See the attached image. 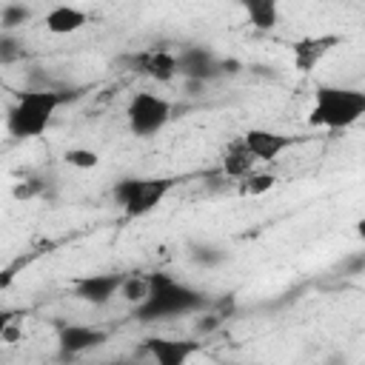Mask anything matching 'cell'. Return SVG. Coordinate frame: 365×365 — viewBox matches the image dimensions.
Returning a JSON list of instances; mask_svg holds the SVG:
<instances>
[{
    "instance_id": "ba28073f",
    "label": "cell",
    "mask_w": 365,
    "mask_h": 365,
    "mask_svg": "<svg viewBox=\"0 0 365 365\" xmlns=\"http://www.w3.org/2000/svg\"><path fill=\"white\" fill-rule=\"evenodd\" d=\"M128 71L145 74L157 83H171L177 77V54L168 48H148V51H134L120 60Z\"/></svg>"
},
{
    "instance_id": "3957f363",
    "label": "cell",
    "mask_w": 365,
    "mask_h": 365,
    "mask_svg": "<svg viewBox=\"0 0 365 365\" xmlns=\"http://www.w3.org/2000/svg\"><path fill=\"white\" fill-rule=\"evenodd\" d=\"M362 117H365V91L351 86H331V83L317 86L314 103L308 111V123L314 128L342 131L359 123Z\"/></svg>"
},
{
    "instance_id": "5bb4252c",
    "label": "cell",
    "mask_w": 365,
    "mask_h": 365,
    "mask_svg": "<svg viewBox=\"0 0 365 365\" xmlns=\"http://www.w3.org/2000/svg\"><path fill=\"white\" fill-rule=\"evenodd\" d=\"M237 3L257 31H274L279 26V3L282 0H237Z\"/></svg>"
},
{
    "instance_id": "8fae6325",
    "label": "cell",
    "mask_w": 365,
    "mask_h": 365,
    "mask_svg": "<svg viewBox=\"0 0 365 365\" xmlns=\"http://www.w3.org/2000/svg\"><path fill=\"white\" fill-rule=\"evenodd\" d=\"M240 140L248 145V151H251L257 160H265V163L282 157L288 148H294V145L302 143V137H297V134L271 131V128H248Z\"/></svg>"
},
{
    "instance_id": "7a4b0ae2",
    "label": "cell",
    "mask_w": 365,
    "mask_h": 365,
    "mask_svg": "<svg viewBox=\"0 0 365 365\" xmlns=\"http://www.w3.org/2000/svg\"><path fill=\"white\" fill-rule=\"evenodd\" d=\"M205 305H208V297L200 288L157 271V274H148V294L134 305V317L140 322H165L174 317L200 314Z\"/></svg>"
},
{
    "instance_id": "7402d4cb",
    "label": "cell",
    "mask_w": 365,
    "mask_h": 365,
    "mask_svg": "<svg viewBox=\"0 0 365 365\" xmlns=\"http://www.w3.org/2000/svg\"><path fill=\"white\" fill-rule=\"evenodd\" d=\"M43 191H46V182L37 180V177H26V180H20V182L11 185V197H14V200H23V202L40 197Z\"/></svg>"
},
{
    "instance_id": "277c9868",
    "label": "cell",
    "mask_w": 365,
    "mask_h": 365,
    "mask_svg": "<svg viewBox=\"0 0 365 365\" xmlns=\"http://www.w3.org/2000/svg\"><path fill=\"white\" fill-rule=\"evenodd\" d=\"M174 188L171 177H125L114 185V202L120 205L125 220H137L151 214Z\"/></svg>"
},
{
    "instance_id": "ac0fdd59",
    "label": "cell",
    "mask_w": 365,
    "mask_h": 365,
    "mask_svg": "<svg viewBox=\"0 0 365 365\" xmlns=\"http://www.w3.org/2000/svg\"><path fill=\"white\" fill-rule=\"evenodd\" d=\"M31 20V9L26 3H6L0 9V29L3 31H17Z\"/></svg>"
},
{
    "instance_id": "30bf717a",
    "label": "cell",
    "mask_w": 365,
    "mask_h": 365,
    "mask_svg": "<svg viewBox=\"0 0 365 365\" xmlns=\"http://www.w3.org/2000/svg\"><path fill=\"white\" fill-rule=\"evenodd\" d=\"M342 40H345L342 34H308V37H299V40L291 46L294 68L302 71V74H311Z\"/></svg>"
},
{
    "instance_id": "44dd1931",
    "label": "cell",
    "mask_w": 365,
    "mask_h": 365,
    "mask_svg": "<svg viewBox=\"0 0 365 365\" xmlns=\"http://www.w3.org/2000/svg\"><path fill=\"white\" fill-rule=\"evenodd\" d=\"M191 259L197 265L211 268V265H220L225 259V251L217 248V245H211V242H200V245H191Z\"/></svg>"
},
{
    "instance_id": "603a6c76",
    "label": "cell",
    "mask_w": 365,
    "mask_h": 365,
    "mask_svg": "<svg viewBox=\"0 0 365 365\" xmlns=\"http://www.w3.org/2000/svg\"><path fill=\"white\" fill-rule=\"evenodd\" d=\"M20 317H23V311H20V308H6V305H0V345H3V336H6L9 325H11V322H17Z\"/></svg>"
},
{
    "instance_id": "4fadbf2b",
    "label": "cell",
    "mask_w": 365,
    "mask_h": 365,
    "mask_svg": "<svg viewBox=\"0 0 365 365\" xmlns=\"http://www.w3.org/2000/svg\"><path fill=\"white\" fill-rule=\"evenodd\" d=\"M43 23H46V31H48V34L66 37V34L80 31V29L88 23V11H83V9H77V6H68V3H60V6H54V9L46 11Z\"/></svg>"
},
{
    "instance_id": "9c48e42d",
    "label": "cell",
    "mask_w": 365,
    "mask_h": 365,
    "mask_svg": "<svg viewBox=\"0 0 365 365\" xmlns=\"http://www.w3.org/2000/svg\"><path fill=\"white\" fill-rule=\"evenodd\" d=\"M125 274L120 271H106V274H86V277H77L71 282V294L88 305H108L117 294H120V285H123Z\"/></svg>"
},
{
    "instance_id": "cb8c5ba5",
    "label": "cell",
    "mask_w": 365,
    "mask_h": 365,
    "mask_svg": "<svg viewBox=\"0 0 365 365\" xmlns=\"http://www.w3.org/2000/svg\"><path fill=\"white\" fill-rule=\"evenodd\" d=\"M220 317H214V314H208V317H200V322H197V334H211L214 328H220Z\"/></svg>"
},
{
    "instance_id": "e0dca14e",
    "label": "cell",
    "mask_w": 365,
    "mask_h": 365,
    "mask_svg": "<svg viewBox=\"0 0 365 365\" xmlns=\"http://www.w3.org/2000/svg\"><path fill=\"white\" fill-rule=\"evenodd\" d=\"M26 57V40L17 31H0V66H11Z\"/></svg>"
},
{
    "instance_id": "d6986e66",
    "label": "cell",
    "mask_w": 365,
    "mask_h": 365,
    "mask_svg": "<svg viewBox=\"0 0 365 365\" xmlns=\"http://www.w3.org/2000/svg\"><path fill=\"white\" fill-rule=\"evenodd\" d=\"M145 294H148V277H140V274H125V279H123V285H120V294H117V297H123L125 302L137 305V302H140Z\"/></svg>"
},
{
    "instance_id": "5b68a950",
    "label": "cell",
    "mask_w": 365,
    "mask_h": 365,
    "mask_svg": "<svg viewBox=\"0 0 365 365\" xmlns=\"http://www.w3.org/2000/svg\"><path fill=\"white\" fill-rule=\"evenodd\" d=\"M174 117V106L171 100L154 94V91H134L128 106H125V120H128V131L134 137H154L160 134Z\"/></svg>"
},
{
    "instance_id": "d4e9b609",
    "label": "cell",
    "mask_w": 365,
    "mask_h": 365,
    "mask_svg": "<svg viewBox=\"0 0 365 365\" xmlns=\"http://www.w3.org/2000/svg\"><path fill=\"white\" fill-rule=\"evenodd\" d=\"M11 277H14V268H3V271H0V291L11 282Z\"/></svg>"
},
{
    "instance_id": "52a82bcc",
    "label": "cell",
    "mask_w": 365,
    "mask_h": 365,
    "mask_svg": "<svg viewBox=\"0 0 365 365\" xmlns=\"http://www.w3.org/2000/svg\"><path fill=\"white\" fill-rule=\"evenodd\" d=\"M108 342V331L100 328V325H86V322H66L57 328V348H60V356L71 359V356H80L86 351H94L100 345Z\"/></svg>"
},
{
    "instance_id": "6da1fadb",
    "label": "cell",
    "mask_w": 365,
    "mask_h": 365,
    "mask_svg": "<svg viewBox=\"0 0 365 365\" xmlns=\"http://www.w3.org/2000/svg\"><path fill=\"white\" fill-rule=\"evenodd\" d=\"M74 100V91L54 86H34L14 94V103L6 111V134L11 140H34L46 134L54 114Z\"/></svg>"
},
{
    "instance_id": "7c38bea8",
    "label": "cell",
    "mask_w": 365,
    "mask_h": 365,
    "mask_svg": "<svg viewBox=\"0 0 365 365\" xmlns=\"http://www.w3.org/2000/svg\"><path fill=\"white\" fill-rule=\"evenodd\" d=\"M143 351L160 362V365H182L188 362L197 351H200V342L197 339H168V336H148Z\"/></svg>"
},
{
    "instance_id": "2e32d148",
    "label": "cell",
    "mask_w": 365,
    "mask_h": 365,
    "mask_svg": "<svg viewBox=\"0 0 365 365\" xmlns=\"http://www.w3.org/2000/svg\"><path fill=\"white\" fill-rule=\"evenodd\" d=\"M277 185V177L271 171H248L242 180H240V194L245 197H259V194H268L271 188Z\"/></svg>"
},
{
    "instance_id": "9a60e30c",
    "label": "cell",
    "mask_w": 365,
    "mask_h": 365,
    "mask_svg": "<svg viewBox=\"0 0 365 365\" xmlns=\"http://www.w3.org/2000/svg\"><path fill=\"white\" fill-rule=\"evenodd\" d=\"M254 165H257V157L248 151V145L242 140L231 143V148L222 157V171H225V177H234V180H242L248 171H254Z\"/></svg>"
},
{
    "instance_id": "ffe728a7",
    "label": "cell",
    "mask_w": 365,
    "mask_h": 365,
    "mask_svg": "<svg viewBox=\"0 0 365 365\" xmlns=\"http://www.w3.org/2000/svg\"><path fill=\"white\" fill-rule=\"evenodd\" d=\"M63 160H66L71 168H83V171L100 165V154L91 151V148H66V151H63Z\"/></svg>"
},
{
    "instance_id": "8992f818",
    "label": "cell",
    "mask_w": 365,
    "mask_h": 365,
    "mask_svg": "<svg viewBox=\"0 0 365 365\" xmlns=\"http://www.w3.org/2000/svg\"><path fill=\"white\" fill-rule=\"evenodd\" d=\"M177 74H182V80H200L208 86L225 77L222 57L208 46H182L177 54Z\"/></svg>"
}]
</instances>
